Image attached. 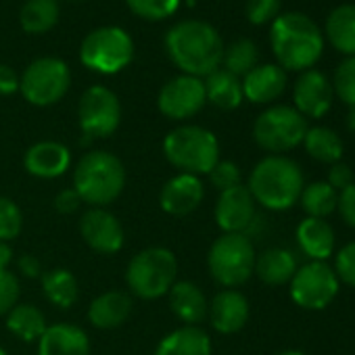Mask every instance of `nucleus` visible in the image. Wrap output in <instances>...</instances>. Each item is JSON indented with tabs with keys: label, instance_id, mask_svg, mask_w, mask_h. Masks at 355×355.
I'll use <instances>...</instances> for the list:
<instances>
[{
	"label": "nucleus",
	"instance_id": "obj_1",
	"mask_svg": "<svg viewBox=\"0 0 355 355\" xmlns=\"http://www.w3.org/2000/svg\"><path fill=\"white\" fill-rule=\"evenodd\" d=\"M165 51L178 69L195 78H207L224 59L222 36L211 24L199 19L173 26L165 36Z\"/></svg>",
	"mask_w": 355,
	"mask_h": 355
},
{
	"label": "nucleus",
	"instance_id": "obj_2",
	"mask_svg": "<svg viewBox=\"0 0 355 355\" xmlns=\"http://www.w3.org/2000/svg\"><path fill=\"white\" fill-rule=\"evenodd\" d=\"M270 44L284 71H307L324 53V34L303 13H280L270 28Z\"/></svg>",
	"mask_w": 355,
	"mask_h": 355
},
{
	"label": "nucleus",
	"instance_id": "obj_3",
	"mask_svg": "<svg viewBox=\"0 0 355 355\" xmlns=\"http://www.w3.org/2000/svg\"><path fill=\"white\" fill-rule=\"evenodd\" d=\"M305 178L297 161L286 155H268L249 173V193L253 201L270 211H286L299 203Z\"/></svg>",
	"mask_w": 355,
	"mask_h": 355
},
{
	"label": "nucleus",
	"instance_id": "obj_4",
	"mask_svg": "<svg viewBox=\"0 0 355 355\" xmlns=\"http://www.w3.org/2000/svg\"><path fill=\"white\" fill-rule=\"evenodd\" d=\"M73 189L82 203L105 209L125 189V167L121 159L109 150L86 153L73 169Z\"/></svg>",
	"mask_w": 355,
	"mask_h": 355
},
{
	"label": "nucleus",
	"instance_id": "obj_5",
	"mask_svg": "<svg viewBox=\"0 0 355 355\" xmlns=\"http://www.w3.org/2000/svg\"><path fill=\"white\" fill-rule=\"evenodd\" d=\"M163 155L180 173L201 178L220 161V142L216 134L203 125H180L165 134Z\"/></svg>",
	"mask_w": 355,
	"mask_h": 355
},
{
	"label": "nucleus",
	"instance_id": "obj_6",
	"mask_svg": "<svg viewBox=\"0 0 355 355\" xmlns=\"http://www.w3.org/2000/svg\"><path fill=\"white\" fill-rule=\"evenodd\" d=\"M178 278V259L171 249L148 247L136 253L125 268V284L138 299L153 301L169 293Z\"/></svg>",
	"mask_w": 355,
	"mask_h": 355
},
{
	"label": "nucleus",
	"instance_id": "obj_7",
	"mask_svg": "<svg viewBox=\"0 0 355 355\" xmlns=\"http://www.w3.org/2000/svg\"><path fill=\"white\" fill-rule=\"evenodd\" d=\"M255 247L247 234L218 236L207 253V268L211 278L224 288L243 286L255 270Z\"/></svg>",
	"mask_w": 355,
	"mask_h": 355
},
{
	"label": "nucleus",
	"instance_id": "obj_8",
	"mask_svg": "<svg viewBox=\"0 0 355 355\" xmlns=\"http://www.w3.org/2000/svg\"><path fill=\"white\" fill-rule=\"evenodd\" d=\"M134 59L132 36L115 26H105L92 30L80 46V61L84 67L96 73H117L130 65Z\"/></svg>",
	"mask_w": 355,
	"mask_h": 355
},
{
	"label": "nucleus",
	"instance_id": "obj_9",
	"mask_svg": "<svg viewBox=\"0 0 355 355\" xmlns=\"http://www.w3.org/2000/svg\"><path fill=\"white\" fill-rule=\"evenodd\" d=\"M307 119L288 105H274L257 115L253 140L270 155H282L297 148L307 132Z\"/></svg>",
	"mask_w": 355,
	"mask_h": 355
},
{
	"label": "nucleus",
	"instance_id": "obj_10",
	"mask_svg": "<svg viewBox=\"0 0 355 355\" xmlns=\"http://www.w3.org/2000/svg\"><path fill=\"white\" fill-rule=\"evenodd\" d=\"M71 86V71L57 57L32 61L19 78V92L34 107H51L59 103Z\"/></svg>",
	"mask_w": 355,
	"mask_h": 355
},
{
	"label": "nucleus",
	"instance_id": "obj_11",
	"mask_svg": "<svg viewBox=\"0 0 355 355\" xmlns=\"http://www.w3.org/2000/svg\"><path fill=\"white\" fill-rule=\"evenodd\" d=\"M340 282L334 274V268L326 261H307L297 268L295 276L288 282V295L293 303L307 311L326 309L338 295Z\"/></svg>",
	"mask_w": 355,
	"mask_h": 355
},
{
	"label": "nucleus",
	"instance_id": "obj_12",
	"mask_svg": "<svg viewBox=\"0 0 355 355\" xmlns=\"http://www.w3.org/2000/svg\"><path fill=\"white\" fill-rule=\"evenodd\" d=\"M80 130L88 140L109 138L121 123V103L107 86H90L78 105Z\"/></svg>",
	"mask_w": 355,
	"mask_h": 355
},
{
	"label": "nucleus",
	"instance_id": "obj_13",
	"mask_svg": "<svg viewBox=\"0 0 355 355\" xmlns=\"http://www.w3.org/2000/svg\"><path fill=\"white\" fill-rule=\"evenodd\" d=\"M205 103L207 96L203 80L187 73L165 82L157 96V107L161 115L173 121H184L189 117H195L205 107Z\"/></svg>",
	"mask_w": 355,
	"mask_h": 355
},
{
	"label": "nucleus",
	"instance_id": "obj_14",
	"mask_svg": "<svg viewBox=\"0 0 355 355\" xmlns=\"http://www.w3.org/2000/svg\"><path fill=\"white\" fill-rule=\"evenodd\" d=\"M80 234L84 243L101 255H115L125 243L121 222L103 207H90L80 218Z\"/></svg>",
	"mask_w": 355,
	"mask_h": 355
},
{
	"label": "nucleus",
	"instance_id": "obj_15",
	"mask_svg": "<svg viewBox=\"0 0 355 355\" xmlns=\"http://www.w3.org/2000/svg\"><path fill=\"white\" fill-rule=\"evenodd\" d=\"M255 205L257 203L253 201L249 189L243 184L224 191L216 201V224L224 234H247L257 218Z\"/></svg>",
	"mask_w": 355,
	"mask_h": 355
},
{
	"label": "nucleus",
	"instance_id": "obj_16",
	"mask_svg": "<svg viewBox=\"0 0 355 355\" xmlns=\"http://www.w3.org/2000/svg\"><path fill=\"white\" fill-rule=\"evenodd\" d=\"M205 199V187L199 175L175 173L163 184L159 193V205L167 216L184 218L191 216Z\"/></svg>",
	"mask_w": 355,
	"mask_h": 355
},
{
	"label": "nucleus",
	"instance_id": "obj_17",
	"mask_svg": "<svg viewBox=\"0 0 355 355\" xmlns=\"http://www.w3.org/2000/svg\"><path fill=\"white\" fill-rule=\"evenodd\" d=\"M332 84L330 80L318 71V69H307L303 71L297 82H295V90H293V101H295V109L307 119H320L324 117L330 107H332Z\"/></svg>",
	"mask_w": 355,
	"mask_h": 355
},
{
	"label": "nucleus",
	"instance_id": "obj_18",
	"mask_svg": "<svg viewBox=\"0 0 355 355\" xmlns=\"http://www.w3.org/2000/svg\"><path fill=\"white\" fill-rule=\"evenodd\" d=\"M251 315L249 299L239 288H222L209 303L207 318L216 332L236 334L241 332Z\"/></svg>",
	"mask_w": 355,
	"mask_h": 355
},
{
	"label": "nucleus",
	"instance_id": "obj_19",
	"mask_svg": "<svg viewBox=\"0 0 355 355\" xmlns=\"http://www.w3.org/2000/svg\"><path fill=\"white\" fill-rule=\"evenodd\" d=\"M71 165V153L63 142L40 140L32 144L24 155V167L30 175L40 180H55L67 173Z\"/></svg>",
	"mask_w": 355,
	"mask_h": 355
},
{
	"label": "nucleus",
	"instance_id": "obj_20",
	"mask_svg": "<svg viewBox=\"0 0 355 355\" xmlns=\"http://www.w3.org/2000/svg\"><path fill=\"white\" fill-rule=\"evenodd\" d=\"M169 309L184 326H199L207 318L209 301L203 288L193 280H175L167 293Z\"/></svg>",
	"mask_w": 355,
	"mask_h": 355
},
{
	"label": "nucleus",
	"instance_id": "obj_21",
	"mask_svg": "<svg viewBox=\"0 0 355 355\" xmlns=\"http://www.w3.org/2000/svg\"><path fill=\"white\" fill-rule=\"evenodd\" d=\"M243 96L253 105H270L286 90V71L280 65L266 63L253 67L243 80Z\"/></svg>",
	"mask_w": 355,
	"mask_h": 355
},
{
	"label": "nucleus",
	"instance_id": "obj_22",
	"mask_svg": "<svg viewBox=\"0 0 355 355\" xmlns=\"http://www.w3.org/2000/svg\"><path fill=\"white\" fill-rule=\"evenodd\" d=\"M38 355H90V338L76 324H53L38 340Z\"/></svg>",
	"mask_w": 355,
	"mask_h": 355
},
{
	"label": "nucleus",
	"instance_id": "obj_23",
	"mask_svg": "<svg viewBox=\"0 0 355 355\" xmlns=\"http://www.w3.org/2000/svg\"><path fill=\"white\" fill-rule=\"evenodd\" d=\"M134 301L123 291H107L94 297L88 305V320L94 328L113 330L128 322L132 315Z\"/></svg>",
	"mask_w": 355,
	"mask_h": 355
},
{
	"label": "nucleus",
	"instance_id": "obj_24",
	"mask_svg": "<svg viewBox=\"0 0 355 355\" xmlns=\"http://www.w3.org/2000/svg\"><path fill=\"white\" fill-rule=\"evenodd\" d=\"M211 336L201 326H180L167 332L155 347L153 355H211Z\"/></svg>",
	"mask_w": 355,
	"mask_h": 355
},
{
	"label": "nucleus",
	"instance_id": "obj_25",
	"mask_svg": "<svg viewBox=\"0 0 355 355\" xmlns=\"http://www.w3.org/2000/svg\"><path fill=\"white\" fill-rule=\"evenodd\" d=\"M297 245L311 261H326L334 253V230L326 220L305 218L297 226Z\"/></svg>",
	"mask_w": 355,
	"mask_h": 355
},
{
	"label": "nucleus",
	"instance_id": "obj_26",
	"mask_svg": "<svg viewBox=\"0 0 355 355\" xmlns=\"http://www.w3.org/2000/svg\"><path fill=\"white\" fill-rule=\"evenodd\" d=\"M297 268H299V263H297V257L293 255V251H288L284 247H272L255 257L253 274L268 286H284L291 282Z\"/></svg>",
	"mask_w": 355,
	"mask_h": 355
},
{
	"label": "nucleus",
	"instance_id": "obj_27",
	"mask_svg": "<svg viewBox=\"0 0 355 355\" xmlns=\"http://www.w3.org/2000/svg\"><path fill=\"white\" fill-rule=\"evenodd\" d=\"M203 86H205L207 103H211L214 107H218L222 111L239 109L245 98L241 78H236L234 73H230L226 69H216L214 73H209L205 78Z\"/></svg>",
	"mask_w": 355,
	"mask_h": 355
},
{
	"label": "nucleus",
	"instance_id": "obj_28",
	"mask_svg": "<svg viewBox=\"0 0 355 355\" xmlns=\"http://www.w3.org/2000/svg\"><path fill=\"white\" fill-rule=\"evenodd\" d=\"M324 32L338 53L355 57V5H340L330 11Z\"/></svg>",
	"mask_w": 355,
	"mask_h": 355
},
{
	"label": "nucleus",
	"instance_id": "obj_29",
	"mask_svg": "<svg viewBox=\"0 0 355 355\" xmlns=\"http://www.w3.org/2000/svg\"><path fill=\"white\" fill-rule=\"evenodd\" d=\"M301 144L305 146V153L311 159H315L318 163H324V165H334L345 155L343 138L338 136V132H334L326 125L307 128Z\"/></svg>",
	"mask_w": 355,
	"mask_h": 355
},
{
	"label": "nucleus",
	"instance_id": "obj_30",
	"mask_svg": "<svg viewBox=\"0 0 355 355\" xmlns=\"http://www.w3.org/2000/svg\"><path fill=\"white\" fill-rule=\"evenodd\" d=\"M7 328L11 334L26 343H38L40 336L46 332L49 322L42 309H38L32 303H17L9 313H7Z\"/></svg>",
	"mask_w": 355,
	"mask_h": 355
},
{
	"label": "nucleus",
	"instance_id": "obj_31",
	"mask_svg": "<svg viewBox=\"0 0 355 355\" xmlns=\"http://www.w3.org/2000/svg\"><path fill=\"white\" fill-rule=\"evenodd\" d=\"M42 291H44V297L59 309L73 307L80 297L78 278L65 268L42 272Z\"/></svg>",
	"mask_w": 355,
	"mask_h": 355
},
{
	"label": "nucleus",
	"instance_id": "obj_32",
	"mask_svg": "<svg viewBox=\"0 0 355 355\" xmlns=\"http://www.w3.org/2000/svg\"><path fill=\"white\" fill-rule=\"evenodd\" d=\"M59 21L57 0H28L19 11V24L28 34H46Z\"/></svg>",
	"mask_w": 355,
	"mask_h": 355
},
{
	"label": "nucleus",
	"instance_id": "obj_33",
	"mask_svg": "<svg viewBox=\"0 0 355 355\" xmlns=\"http://www.w3.org/2000/svg\"><path fill=\"white\" fill-rule=\"evenodd\" d=\"M299 203L303 207V211L307 214V218H318V220H326L330 214L336 211V203H338V193L326 182H311L305 184L299 197Z\"/></svg>",
	"mask_w": 355,
	"mask_h": 355
},
{
	"label": "nucleus",
	"instance_id": "obj_34",
	"mask_svg": "<svg viewBox=\"0 0 355 355\" xmlns=\"http://www.w3.org/2000/svg\"><path fill=\"white\" fill-rule=\"evenodd\" d=\"M257 57L259 51L253 40L249 38H239L234 40L228 49H224V69L234 73L236 78H245L253 67H257Z\"/></svg>",
	"mask_w": 355,
	"mask_h": 355
},
{
	"label": "nucleus",
	"instance_id": "obj_35",
	"mask_svg": "<svg viewBox=\"0 0 355 355\" xmlns=\"http://www.w3.org/2000/svg\"><path fill=\"white\" fill-rule=\"evenodd\" d=\"M332 92L349 109H355V57H347L338 63L332 78Z\"/></svg>",
	"mask_w": 355,
	"mask_h": 355
},
{
	"label": "nucleus",
	"instance_id": "obj_36",
	"mask_svg": "<svg viewBox=\"0 0 355 355\" xmlns=\"http://www.w3.org/2000/svg\"><path fill=\"white\" fill-rule=\"evenodd\" d=\"M130 11L146 21H161L175 13L180 0H125Z\"/></svg>",
	"mask_w": 355,
	"mask_h": 355
},
{
	"label": "nucleus",
	"instance_id": "obj_37",
	"mask_svg": "<svg viewBox=\"0 0 355 355\" xmlns=\"http://www.w3.org/2000/svg\"><path fill=\"white\" fill-rule=\"evenodd\" d=\"M24 228V214L15 201L0 195V241L11 243Z\"/></svg>",
	"mask_w": 355,
	"mask_h": 355
},
{
	"label": "nucleus",
	"instance_id": "obj_38",
	"mask_svg": "<svg viewBox=\"0 0 355 355\" xmlns=\"http://www.w3.org/2000/svg\"><path fill=\"white\" fill-rule=\"evenodd\" d=\"M207 175H209L211 187H216L218 193L241 187V180H243V171H241L239 163L228 161V159H220Z\"/></svg>",
	"mask_w": 355,
	"mask_h": 355
},
{
	"label": "nucleus",
	"instance_id": "obj_39",
	"mask_svg": "<svg viewBox=\"0 0 355 355\" xmlns=\"http://www.w3.org/2000/svg\"><path fill=\"white\" fill-rule=\"evenodd\" d=\"M19 278L11 270H0V315H7L19 303Z\"/></svg>",
	"mask_w": 355,
	"mask_h": 355
},
{
	"label": "nucleus",
	"instance_id": "obj_40",
	"mask_svg": "<svg viewBox=\"0 0 355 355\" xmlns=\"http://www.w3.org/2000/svg\"><path fill=\"white\" fill-rule=\"evenodd\" d=\"M334 274L338 278V282L355 288V241L347 243L345 247H340L336 251L334 257Z\"/></svg>",
	"mask_w": 355,
	"mask_h": 355
},
{
	"label": "nucleus",
	"instance_id": "obj_41",
	"mask_svg": "<svg viewBox=\"0 0 355 355\" xmlns=\"http://www.w3.org/2000/svg\"><path fill=\"white\" fill-rule=\"evenodd\" d=\"M280 0H247V19L253 26H266L280 15Z\"/></svg>",
	"mask_w": 355,
	"mask_h": 355
},
{
	"label": "nucleus",
	"instance_id": "obj_42",
	"mask_svg": "<svg viewBox=\"0 0 355 355\" xmlns=\"http://www.w3.org/2000/svg\"><path fill=\"white\" fill-rule=\"evenodd\" d=\"M326 182H328L336 193H340V191H345L347 187H351V184L355 182V175H353L351 165H347V163H343V161L330 165Z\"/></svg>",
	"mask_w": 355,
	"mask_h": 355
},
{
	"label": "nucleus",
	"instance_id": "obj_43",
	"mask_svg": "<svg viewBox=\"0 0 355 355\" xmlns=\"http://www.w3.org/2000/svg\"><path fill=\"white\" fill-rule=\"evenodd\" d=\"M336 211L340 214L343 222L355 230V182L351 187H347L345 191L338 193Z\"/></svg>",
	"mask_w": 355,
	"mask_h": 355
},
{
	"label": "nucleus",
	"instance_id": "obj_44",
	"mask_svg": "<svg viewBox=\"0 0 355 355\" xmlns=\"http://www.w3.org/2000/svg\"><path fill=\"white\" fill-rule=\"evenodd\" d=\"M80 207H82V199H80V195L76 193L73 187L61 191V193L57 195V199H55V209H57L59 214H63V216H71V214H76Z\"/></svg>",
	"mask_w": 355,
	"mask_h": 355
},
{
	"label": "nucleus",
	"instance_id": "obj_45",
	"mask_svg": "<svg viewBox=\"0 0 355 355\" xmlns=\"http://www.w3.org/2000/svg\"><path fill=\"white\" fill-rule=\"evenodd\" d=\"M19 90V76L13 67L0 63V96H11Z\"/></svg>",
	"mask_w": 355,
	"mask_h": 355
},
{
	"label": "nucleus",
	"instance_id": "obj_46",
	"mask_svg": "<svg viewBox=\"0 0 355 355\" xmlns=\"http://www.w3.org/2000/svg\"><path fill=\"white\" fill-rule=\"evenodd\" d=\"M17 270L26 278H38V276H42V263H40V259L36 255H30V253H24L17 259Z\"/></svg>",
	"mask_w": 355,
	"mask_h": 355
},
{
	"label": "nucleus",
	"instance_id": "obj_47",
	"mask_svg": "<svg viewBox=\"0 0 355 355\" xmlns=\"http://www.w3.org/2000/svg\"><path fill=\"white\" fill-rule=\"evenodd\" d=\"M11 261H13V249H11V245L0 241V270H9Z\"/></svg>",
	"mask_w": 355,
	"mask_h": 355
},
{
	"label": "nucleus",
	"instance_id": "obj_48",
	"mask_svg": "<svg viewBox=\"0 0 355 355\" xmlns=\"http://www.w3.org/2000/svg\"><path fill=\"white\" fill-rule=\"evenodd\" d=\"M347 128L351 132H355V109H349V117H347Z\"/></svg>",
	"mask_w": 355,
	"mask_h": 355
},
{
	"label": "nucleus",
	"instance_id": "obj_49",
	"mask_svg": "<svg viewBox=\"0 0 355 355\" xmlns=\"http://www.w3.org/2000/svg\"><path fill=\"white\" fill-rule=\"evenodd\" d=\"M276 355H307V353H303V351H299V349H284V351H280V353H276Z\"/></svg>",
	"mask_w": 355,
	"mask_h": 355
},
{
	"label": "nucleus",
	"instance_id": "obj_50",
	"mask_svg": "<svg viewBox=\"0 0 355 355\" xmlns=\"http://www.w3.org/2000/svg\"><path fill=\"white\" fill-rule=\"evenodd\" d=\"M0 355H9V353H7V351H5L3 347H0Z\"/></svg>",
	"mask_w": 355,
	"mask_h": 355
}]
</instances>
